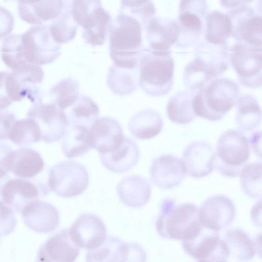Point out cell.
I'll list each match as a JSON object with an SVG mask.
<instances>
[{
  "label": "cell",
  "mask_w": 262,
  "mask_h": 262,
  "mask_svg": "<svg viewBox=\"0 0 262 262\" xmlns=\"http://www.w3.org/2000/svg\"><path fill=\"white\" fill-rule=\"evenodd\" d=\"M1 52L5 64L16 72L32 64L40 66L53 61L57 56V46L49 28L40 25L4 38Z\"/></svg>",
  "instance_id": "1"
},
{
  "label": "cell",
  "mask_w": 262,
  "mask_h": 262,
  "mask_svg": "<svg viewBox=\"0 0 262 262\" xmlns=\"http://www.w3.org/2000/svg\"><path fill=\"white\" fill-rule=\"evenodd\" d=\"M194 55L193 59L184 69L183 81L187 89L197 92L228 69L229 47L228 45L199 41L195 45Z\"/></svg>",
  "instance_id": "2"
},
{
  "label": "cell",
  "mask_w": 262,
  "mask_h": 262,
  "mask_svg": "<svg viewBox=\"0 0 262 262\" xmlns=\"http://www.w3.org/2000/svg\"><path fill=\"white\" fill-rule=\"evenodd\" d=\"M156 228L162 238L184 242L196 238L203 227L196 205L191 203L176 204L174 200L166 198L161 203Z\"/></svg>",
  "instance_id": "3"
},
{
  "label": "cell",
  "mask_w": 262,
  "mask_h": 262,
  "mask_svg": "<svg viewBox=\"0 0 262 262\" xmlns=\"http://www.w3.org/2000/svg\"><path fill=\"white\" fill-rule=\"evenodd\" d=\"M239 96L238 85L227 78H215L200 89L194 95L192 106L196 116L217 121L236 104Z\"/></svg>",
  "instance_id": "4"
},
{
  "label": "cell",
  "mask_w": 262,
  "mask_h": 262,
  "mask_svg": "<svg viewBox=\"0 0 262 262\" xmlns=\"http://www.w3.org/2000/svg\"><path fill=\"white\" fill-rule=\"evenodd\" d=\"M250 156L249 143L244 134L236 129L223 132L217 140L214 152V167L222 176H239Z\"/></svg>",
  "instance_id": "5"
},
{
  "label": "cell",
  "mask_w": 262,
  "mask_h": 262,
  "mask_svg": "<svg viewBox=\"0 0 262 262\" xmlns=\"http://www.w3.org/2000/svg\"><path fill=\"white\" fill-rule=\"evenodd\" d=\"M238 1L229 8L233 37L236 42L261 47V1Z\"/></svg>",
  "instance_id": "6"
},
{
  "label": "cell",
  "mask_w": 262,
  "mask_h": 262,
  "mask_svg": "<svg viewBox=\"0 0 262 262\" xmlns=\"http://www.w3.org/2000/svg\"><path fill=\"white\" fill-rule=\"evenodd\" d=\"M174 68L170 51L151 50L146 56L141 70L143 84L147 92L156 96L169 93L173 83Z\"/></svg>",
  "instance_id": "7"
},
{
  "label": "cell",
  "mask_w": 262,
  "mask_h": 262,
  "mask_svg": "<svg viewBox=\"0 0 262 262\" xmlns=\"http://www.w3.org/2000/svg\"><path fill=\"white\" fill-rule=\"evenodd\" d=\"M89 179V172L81 164L61 161L50 168L48 187L61 198H71L79 195L87 189Z\"/></svg>",
  "instance_id": "8"
},
{
  "label": "cell",
  "mask_w": 262,
  "mask_h": 262,
  "mask_svg": "<svg viewBox=\"0 0 262 262\" xmlns=\"http://www.w3.org/2000/svg\"><path fill=\"white\" fill-rule=\"evenodd\" d=\"M261 47L236 42L229 48V60L242 85L261 86Z\"/></svg>",
  "instance_id": "9"
},
{
  "label": "cell",
  "mask_w": 262,
  "mask_h": 262,
  "mask_svg": "<svg viewBox=\"0 0 262 262\" xmlns=\"http://www.w3.org/2000/svg\"><path fill=\"white\" fill-rule=\"evenodd\" d=\"M207 8L205 1L180 2L177 20L179 35L176 46L185 48L199 42L204 29Z\"/></svg>",
  "instance_id": "10"
},
{
  "label": "cell",
  "mask_w": 262,
  "mask_h": 262,
  "mask_svg": "<svg viewBox=\"0 0 262 262\" xmlns=\"http://www.w3.org/2000/svg\"><path fill=\"white\" fill-rule=\"evenodd\" d=\"M184 251L198 262H228L230 251L219 232L203 227L194 239L182 242Z\"/></svg>",
  "instance_id": "11"
},
{
  "label": "cell",
  "mask_w": 262,
  "mask_h": 262,
  "mask_svg": "<svg viewBox=\"0 0 262 262\" xmlns=\"http://www.w3.org/2000/svg\"><path fill=\"white\" fill-rule=\"evenodd\" d=\"M27 117L37 122L41 132V140L47 143L61 139L68 127L64 112L54 104L41 102L34 104L29 110Z\"/></svg>",
  "instance_id": "12"
},
{
  "label": "cell",
  "mask_w": 262,
  "mask_h": 262,
  "mask_svg": "<svg viewBox=\"0 0 262 262\" xmlns=\"http://www.w3.org/2000/svg\"><path fill=\"white\" fill-rule=\"evenodd\" d=\"M68 231L71 239L78 248L88 251L101 246L107 237V229L103 222L90 213L79 215Z\"/></svg>",
  "instance_id": "13"
},
{
  "label": "cell",
  "mask_w": 262,
  "mask_h": 262,
  "mask_svg": "<svg viewBox=\"0 0 262 262\" xmlns=\"http://www.w3.org/2000/svg\"><path fill=\"white\" fill-rule=\"evenodd\" d=\"M235 214L233 202L223 194L208 197L199 209V219L201 225L217 232L228 227L234 220Z\"/></svg>",
  "instance_id": "14"
},
{
  "label": "cell",
  "mask_w": 262,
  "mask_h": 262,
  "mask_svg": "<svg viewBox=\"0 0 262 262\" xmlns=\"http://www.w3.org/2000/svg\"><path fill=\"white\" fill-rule=\"evenodd\" d=\"M48 193V188L41 184L25 179H10L4 185L1 195L5 204L14 212L21 213L28 204Z\"/></svg>",
  "instance_id": "15"
},
{
  "label": "cell",
  "mask_w": 262,
  "mask_h": 262,
  "mask_svg": "<svg viewBox=\"0 0 262 262\" xmlns=\"http://www.w3.org/2000/svg\"><path fill=\"white\" fill-rule=\"evenodd\" d=\"M150 178L154 185L163 190H169L179 186L187 175L182 160L170 155H162L151 162Z\"/></svg>",
  "instance_id": "16"
},
{
  "label": "cell",
  "mask_w": 262,
  "mask_h": 262,
  "mask_svg": "<svg viewBox=\"0 0 262 262\" xmlns=\"http://www.w3.org/2000/svg\"><path fill=\"white\" fill-rule=\"evenodd\" d=\"M124 137L121 124L111 117L96 119L89 128L90 146L99 154L114 151L120 146Z\"/></svg>",
  "instance_id": "17"
},
{
  "label": "cell",
  "mask_w": 262,
  "mask_h": 262,
  "mask_svg": "<svg viewBox=\"0 0 262 262\" xmlns=\"http://www.w3.org/2000/svg\"><path fill=\"white\" fill-rule=\"evenodd\" d=\"M214 151L208 142L196 141L189 144L182 154L187 174L199 179L210 174L214 168Z\"/></svg>",
  "instance_id": "18"
},
{
  "label": "cell",
  "mask_w": 262,
  "mask_h": 262,
  "mask_svg": "<svg viewBox=\"0 0 262 262\" xmlns=\"http://www.w3.org/2000/svg\"><path fill=\"white\" fill-rule=\"evenodd\" d=\"M79 248L71 239L68 229H62L40 247L36 262H75Z\"/></svg>",
  "instance_id": "19"
},
{
  "label": "cell",
  "mask_w": 262,
  "mask_h": 262,
  "mask_svg": "<svg viewBox=\"0 0 262 262\" xmlns=\"http://www.w3.org/2000/svg\"><path fill=\"white\" fill-rule=\"evenodd\" d=\"M21 214L26 226L39 233L53 232L59 224V214L56 208L39 200L28 204Z\"/></svg>",
  "instance_id": "20"
},
{
  "label": "cell",
  "mask_w": 262,
  "mask_h": 262,
  "mask_svg": "<svg viewBox=\"0 0 262 262\" xmlns=\"http://www.w3.org/2000/svg\"><path fill=\"white\" fill-rule=\"evenodd\" d=\"M102 165L110 171L122 173L129 170L138 163L140 150L137 144L125 137L120 146L106 154H99Z\"/></svg>",
  "instance_id": "21"
},
{
  "label": "cell",
  "mask_w": 262,
  "mask_h": 262,
  "mask_svg": "<svg viewBox=\"0 0 262 262\" xmlns=\"http://www.w3.org/2000/svg\"><path fill=\"white\" fill-rule=\"evenodd\" d=\"M116 191L120 201L126 206L139 208L149 201L151 189L148 182L139 175L123 178L117 184Z\"/></svg>",
  "instance_id": "22"
},
{
  "label": "cell",
  "mask_w": 262,
  "mask_h": 262,
  "mask_svg": "<svg viewBox=\"0 0 262 262\" xmlns=\"http://www.w3.org/2000/svg\"><path fill=\"white\" fill-rule=\"evenodd\" d=\"M148 37L152 50L170 51L178 39L177 20L170 18H152L148 25Z\"/></svg>",
  "instance_id": "23"
},
{
  "label": "cell",
  "mask_w": 262,
  "mask_h": 262,
  "mask_svg": "<svg viewBox=\"0 0 262 262\" xmlns=\"http://www.w3.org/2000/svg\"><path fill=\"white\" fill-rule=\"evenodd\" d=\"M60 11L58 1H22L17 2V12L24 21L35 25L55 18Z\"/></svg>",
  "instance_id": "24"
},
{
  "label": "cell",
  "mask_w": 262,
  "mask_h": 262,
  "mask_svg": "<svg viewBox=\"0 0 262 262\" xmlns=\"http://www.w3.org/2000/svg\"><path fill=\"white\" fill-rule=\"evenodd\" d=\"M44 166L42 158L35 150L28 147L13 150L11 171L16 177L32 178L43 170Z\"/></svg>",
  "instance_id": "25"
},
{
  "label": "cell",
  "mask_w": 262,
  "mask_h": 262,
  "mask_svg": "<svg viewBox=\"0 0 262 262\" xmlns=\"http://www.w3.org/2000/svg\"><path fill=\"white\" fill-rule=\"evenodd\" d=\"M163 125V120L159 113L155 110L147 109L135 115L128 124V128L136 138L149 140L161 133Z\"/></svg>",
  "instance_id": "26"
},
{
  "label": "cell",
  "mask_w": 262,
  "mask_h": 262,
  "mask_svg": "<svg viewBox=\"0 0 262 262\" xmlns=\"http://www.w3.org/2000/svg\"><path fill=\"white\" fill-rule=\"evenodd\" d=\"M205 40L210 43L228 45L232 36V23L229 16L223 12L214 10L208 12L205 18Z\"/></svg>",
  "instance_id": "27"
},
{
  "label": "cell",
  "mask_w": 262,
  "mask_h": 262,
  "mask_svg": "<svg viewBox=\"0 0 262 262\" xmlns=\"http://www.w3.org/2000/svg\"><path fill=\"white\" fill-rule=\"evenodd\" d=\"M235 105V123L240 130L249 132L259 125L261 111L254 96L249 94L239 95Z\"/></svg>",
  "instance_id": "28"
},
{
  "label": "cell",
  "mask_w": 262,
  "mask_h": 262,
  "mask_svg": "<svg viewBox=\"0 0 262 262\" xmlns=\"http://www.w3.org/2000/svg\"><path fill=\"white\" fill-rule=\"evenodd\" d=\"M196 93L187 89L179 91L170 97L166 106V113L171 122L187 124L195 119L192 101Z\"/></svg>",
  "instance_id": "29"
},
{
  "label": "cell",
  "mask_w": 262,
  "mask_h": 262,
  "mask_svg": "<svg viewBox=\"0 0 262 262\" xmlns=\"http://www.w3.org/2000/svg\"><path fill=\"white\" fill-rule=\"evenodd\" d=\"M61 148L63 155L68 158L86 154L91 149L89 128L81 125H68L62 138Z\"/></svg>",
  "instance_id": "30"
},
{
  "label": "cell",
  "mask_w": 262,
  "mask_h": 262,
  "mask_svg": "<svg viewBox=\"0 0 262 262\" xmlns=\"http://www.w3.org/2000/svg\"><path fill=\"white\" fill-rule=\"evenodd\" d=\"M224 239L228 246L230 254L239 260H251L257 252V242L241 228L229 229L226 231Z\"/></svg>",
  "instance_id": "31"
},
{
  "label": "cell",
  "mask_w": 262,
  "mask_h": 262,
  "mask_svg": "<svg viewBox=\"0 0 262 262\" xmlns=\"http://www.w3.org/2000/svg\"><path fill=\"white\" fill-rule=\"evenodd\" d=\"M9 140L18 146L30 145L41 140L39 127L31 118L16 120L10 133Z\"/></svg>",
  "instance_id": "32"
},
{
  "label": "cell",
  "mask_w": 262,
  "mask_h": 262,
  "mask_svg": "<svg viewBox=\"0 0 262 262\" xmlns=\"http://www.w3.org/2000/svg\"><path fill=\"white\" fill-rule=\"evenodd\" d=\"M239 176L240 185L245 194L253 199H261V162L245 164Z\"/></svg>",
  "instance_id": "33"
},
{
  "label": "cell",
  "mask_w": 262,
  "mask_h": 262,
  "mask_svg": "<svg viewBox=\"0 0 262 262\" xmlns=\"http://www.w3.org/2000/svg\"><path fill=\"white\" fill-rule=\"evenodd\" d=\"M99 114L97 105L85 101L76 105L66 115L68 125H81L90 128Z\"/></svg>",
  "instance_id": "34"
},
{
  "label": "cell",
  "mask_w": 262,
  "mask_h": 262,
  "mask_svg": "<svg viewBox=\"0 0 262 262\" xmlns=\"http://www.w3.org/2000/svg\"><path fill=\"white\" fill-rule=\"evenodd\" d=\"M146 252L140 244L123 241L109 262H146Z\"/></svg>",
  "instance_id": "35"
},
{
  "label": "cell",
  "mask_w": 262,
  "mask_h": 262,
  "mask_svg": "<svg viewBox=\"0 0 262 262\" xmlns=\"http://www.w3.org/2000/svg\"><path fill=\"white\" fill-rule=\"evenodd\" d=\"M122 242L118 237L107 236L101 246L86 252V262H109L115 251Z\"/></svg>",
  "instance_id": "36"
},
{
  "label": "cell",
  "mask_w": 262,
  "mask_h": 262,
  "mask_svg": "<svg viewBox=\"0 0 262 262\" xmlns=\"http://www.w3.org/2000/svg\"><path fill=\"white\" fill-rule=\"evenodd\" d=\"M16 225V219L13 209L3 202H0V235L10 234Z\"/></svg>",
  "instance_id": "37"
},
{
  "label": "cell",
  "mask_w": 262,
  "mask_h": 262,
  "mask_svg": "<svg viewBox=\"0 0 262 262\" xmlns=\"http://www.w3.org/2000/svg\"><path fill=\"white\" fill-rule=\"evenodd\" d=\"M16 121L13 113L6 109L0 110V140H9L10 133Z\"/></svg>",
  "instance_id": "38"
},
{
  "label": "cell",
  "mask_w": 262,
  "mask_h": 262,
  "mask_svg": "<svg viewBox=\"0 0 262 262\" xmlns=\"http://www.w3.org/2000/svg\"><path fill=\"white\" fill-rule=\"evenodd\" d=\"M13 151L9 145L0 143V178L7 176L11 171Z\"/></svg>",
  "instance_id": "39"
},
{
  "label": "cell",
  "mask_w": 262,
  "mask_h": 262,
  "mask_svg": "<svg viewBox=\"0 0 262 262\" xmlns=\"http://www.w3.org/2000/svg\"><path fill=\"white\" fill-rule=\"evenodd\" d=\"M14 26L12 13L6 8L0 6V39L10 34Z\"/></svg>",
  "instance_id": "40"
},
{
  "label": "cell",
  "mask_w": 262,
  "mask_h": 262,
  "mask_svg": "<svg viewBox=\"0 0 262 262\" xmlns=\"http://www.w3.org/2000/svg\"><path fill=\"white\" fill-rule=\"evenodd\" d=\"M8 74V71H0V110L6 109L13 102L10 95Z\"/></svg>",
  "instance_id": "41"
},
{
  "label": "cell",
  "mask_w": 262,
  "mask_h": 262,
  "mask_svg": "<svg viewBox=\"0 0 262 262\" xmlns=\"http://www.w3.org/2000/svg\"><path fill=\"white\" fill-rule=\"evenodd\" d=\"M248 141L255 153L261 157V132L253 133Z\"/></svg>",
  "instance_id": "42"
},
{
  "label": "cell",
  "mask_w": 262,
  "mask_h": 262,
  "mask_svg": "<svg viewBox=\"0 0 262 262\" xmlns=\"http://www.w3.org/2000/svg\"><path fill=\"white\" fill-rule=\"evenodd\" d=\"M10 179V178L8 176V175H7L3 178H0V202H3L2 195H1V192H2V188L3 187V186L5 184V183L8 180H9Z\"/></svg>",
  "instance_id": "43"
}]
</instances>
